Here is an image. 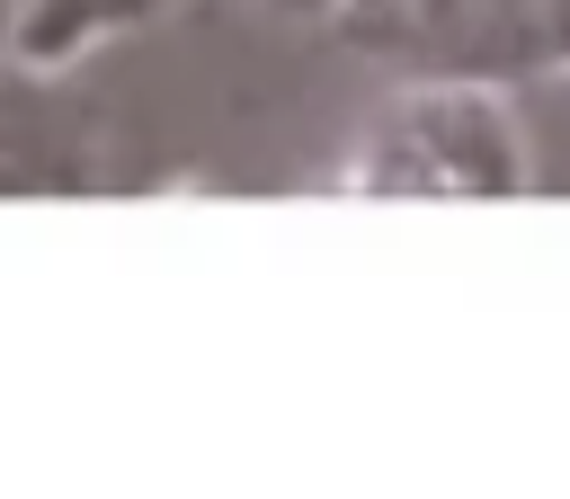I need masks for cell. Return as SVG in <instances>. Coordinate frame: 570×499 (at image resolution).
Masks as SVG:
<instances>
[{
    "mask_svg": "<svg viewBox=\"0 0 570 499\" xmlns=\"http://www.w3.org/2000/svg\"><path fill=\"white\" fill-rule=\"evenodd\" d=\"M62 71H27L0 53V187H89L98 178V125L53 98Z\"/></svg>",
    "mask_w": 570,
    "mask_h": 499,
    "instance_id": "2",
    "label": "cell"
},
{
    "mask_svg": "<svg viewBox=\"0 0 570 499\" xmlns=\"http://www.w3.org/2000/svg\"><path fill=\"white\" fill-rule=\"evenodd\" d=\"M178 0H9L0 18V53L27 62V71H71L89 45L107 36H134L151 18H169Z\"/></svg>",
    "mask_w": 570,
    "mask_h": 499,
    "instance_id": "3",
    "label": "cell"
},
{
    "mask_svg": "<svg viewBox=\"0 0 570 499\" xmlns=\"http://www.w3.org/2000/svg\"><path fill=\"white\" fill-rule=\"evenodd\" d=\"M330 187L338 196H525L534 143L517 125L508 80L419 71L356 125Z\"/></svg>",
    "mask_w": 570,
    "mask_h": 499,
    "instance_id": "1",
    "label": "cell"
},
{
    "mask_svg": "<svg viewBox=\"0 0 570 499\" xmlns=\"http://www.w3.org/2000/svg\"><path fill=\"white\" fill-rule=\"evenodd\" d=\"M258 9H267V18H294V27H321L338 0H258Z\"/></svg>",
    "mask_w": 570,
    "mask_h": 499,
    "instance_id": "4",
    "label": "cell"
},
{
    "mask_svg": "<svg viewBox=\"0 0 570 499\" xmlns=\"http://www.w3.org/2000/svg\"><path fill=\"white\" fill-rule=\"evenodd\" d=\"M0 18H9V0H0Z\"/></svg>",
    "mask_w": 570,
    "mask_h": 499,
    "instance_id": "5",
    "label": "cell"
}]
</instances>
